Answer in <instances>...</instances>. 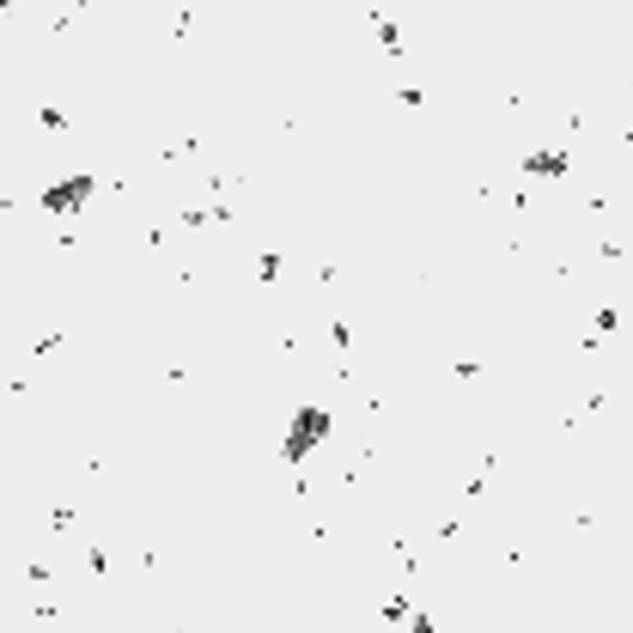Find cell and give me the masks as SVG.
I'll return each instance as SVG.
<instances>
[{
	"mask_svg": "<svg viewBox=\"0 0 633 633\" xmlns=\"http://www.w3.org/2000/svg\"><path fill=\"white\" fill-rule=\"evenodd\" d=\"M323 433H329V414H323V408H305V414H299V427L287 433V457H293V463H305V451H311Z\"/></svg>",
	"mask_w": 633,
	"mask_h": 633,
	"instance_id": "6da1fadb",
	"label": "cell"
}]
</instances>
